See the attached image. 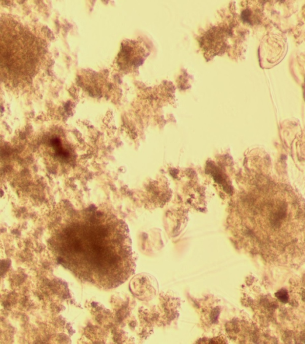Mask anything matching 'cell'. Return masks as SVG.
Returning <instances> with one entry per match:
<instances>
[{
    "label": "cell",
    "mask_w": 305,
    "mask_h": 344,
    "mask_svg": "<svg viewBox=\"0 0 305 344\" xmlns=\"http://www.w3.org/2000/svg\"><path fill=\"white\" fill-rule=\"evenodd\" d=\"M124 53L126 54L124 58L126 59V63H127L131 66H137L142 63L144 58V51L140 48L129 46L124 50Z\"/></svg>",
    "instance_id": "obj_1"
},
{
    "label": "cell",
    "mask_w": 305,
    "mask_h": 344,
    "mask_svg": "<svg viewBox=\"0 0 305 344\" xmlns=\"http://www.w3.org/2000/svg\"><path fill=\"white\" fill-rule=\"evenodd\" d=\"M276 295L279 298V299L283 302H286L288 301V295L285 290H281V291L277 293Z\"/></svg>",
    "instance_id": "obj_2"
}]
</instances>
